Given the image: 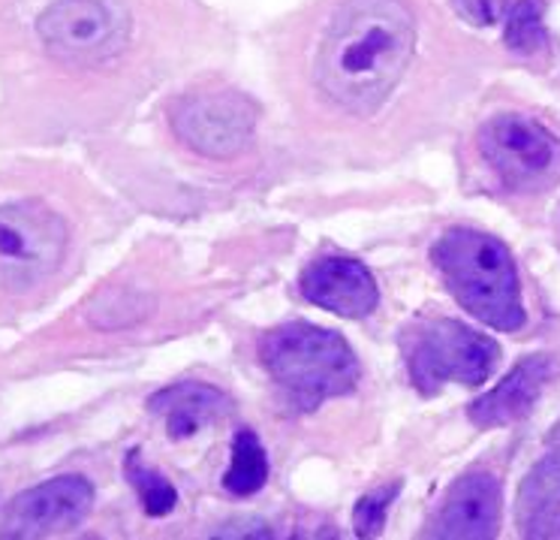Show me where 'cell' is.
Instances as JSON below:
<instances>
[{"mask_svg":"<svg viewBox=\"0 0 560 540\" xmlns=\"http://www.w3.org/2000/svg\"><path fill=\"white\" fill-rule=\"evenodd\" d=\"M515 519L522 538H560V447L542 456L522 480Z\"/></svg>","mask_w":560,"mask_h":540,"instance_id":"4fadbf2b","label":"cell"},{"mask_svg":"<svg viewBox=\"0 0 560 540\" xmlns=\"http://www.w3.org/2000/svg\"><path fill=\"white\" fill-rule=\"evenodd\" d=\"M94 504V486L79 474L51 478L34 490H25L7 504L0 538H49L79 526Z\"/></svg>","mask_w":560,"mask_h":540,"instance_id":"9c48e42d","label":"cell"},{"mask_svg":"<svg viewBox=\"0 0 560 540\" xmlns=\"http://www.w3.org/2000/svg\"><path fill=\"white\" fill-rule=\"evenodd\" d=\"M37 34L55 61L100 67L124 51L130 19L109 0H55L39 15Z\"/></svg>","mask_w":560,"mask_h":540,"instance_id":"8992f818","label":"cell"},{"mask_svg":"<svg viewBox=\"0 0 560 540\" xmlns=\"http://www.w3.org/2000/svg\"><path fill=\"white\" fill-rule=\"evenodd\" d=\"M262 366L299 411H317L326 399L353 393L359 359L343 335L305 320L283 323L259 344Z\"/></svg>","mask_w":560,"mask_h":540,"instance_id":"3957f363","label":"cell"},{"mask_svg":"<svg viewBox=\"0 0 560 540\" xmlns=\"http://www.w3.org/2000/svg\"><path fill=\"white\" fill-rule=\"evenodd\" d=\"M124 471H127V480H130V486L139 495V502H142V510L148 516H166L175 510V504H178V492L172 486L170 480L163 478L160 471H154L151 466L142 462V456L139 450H130L127 459H124Z\"/></svg>","mask_w":560,"mask_h":540,"instance_id":"2e32d148","label":"cell"},{"mask_svg":"<svg viewBox=\"0 0 560 540\" xmlns=\"http://www.w3.org/2000/svg\"><path fill=\"white\" fill-rule=\"evenodd\" d=\"M268 480V459L262 444L250 429H242L232 441V459L226 474H223V490L247 498L266 486Z\"/></svg>","mask_w":560,"mask_h":540,"instance_id":"9a60e30c","label":"cell"},{"mask_svg":"<svg viewBox=\"0 0 560 540\" xmlns=\"http://www.w3.org/2000/svg\"><path fill=\"white\" fill-rule=\"evenodd\" d=\"M431 260L443 275V282L450 284L452 296L476 320L500 332L522 330V282L510 248L500 239L458 227L440 235Z\"/></svg>","mask_w":560,"mask_h":540,"instance_id":"7a4b0ae2","label":"cell"},{"mask_svg":"<svg viewBox=\"0 0 560 540\" xmlns=\"http://www.w3.org/2000/svg\"><path fill=\"white\" fill-rule=\"evenodd\" d=\"M500 347L458 320H425L407 335V369L419 393H438L446 381L479 387L498 366Z\"/></svg>","mask_w":560,"mask_h":540,"instance_id":"5b68a950","label":"cell"},{"mask_svg":"<svg viewBox=\"0 0 560 540\" xmlns=\"http://www.w3.org/2000/svg\"><path fill=\"white\" fill-rule=\"evenodd\" d=\"M256 103L238 91H199L172 110V127L184 146L214 160L238 158L256 130Z\"/></svg>","mask_w":560,"mask_h":540,"instance_id":"52a82bcc","label":"cell"},{"mask_svg":"<svg viewBox=\"0 0 560 540\" xmlns=\"http://www.w3.org/2000/svg\"><path fill=\"white\" fill-rule=\"evenodd\" d=\"M479 151L503 185H546L560 175V142L542 124L524 115H494L479 130Z\"/></svg>","mask_w":560,"mask_h":540,"instance_id":"ba28073f","label":"cell"},{"mask_svg":"<svg viewBox=\"0 0 560 540\" xmlns=\"http://www.w3.org/2000/svg\"><path fill=\"white\" fill-rule=\"evenodd\" d=\"M555 375H558V363L551 356H530L522 366H515L491 393L476 399L467 414L482 429L515 423L536 405V399L542 395L546 383Z\"/></svg>","mask_w":560,"mask_h":540,"instance_id":"7c38bea8","label":"cell"},{"mask_svg":"<svg viewBox=\"0 0 560 540\" xmlns=\"http://www.w3.org/2000/svg\"><path fill=\"white\" fill-rule=\"evenodd\" d=\"M500 528V483L488 471H470L450 486L438 514L428 522V538L486 540Z\"/></svg>","mask_w":560,"mask_h":540,"instance_id":"30bf717a","label":"cell"},{"mask_svg":"<svg viewBox=\"0 0 560 540\" xmlns=\"http://www.w3.org/2000/svg\"><path fill=\"white\" fill-rule=\"evenodd\" d=\"M302 296L338 318H368L380 302L374 275L359 260L319 257L302 272Z\"/></svg>","mask_w":560,"mask_h":540,"instance_id":"8fae6325","label":"cell"},{"mask_svg":"<svg viewBox=\"0 0 560 540\" xmlns=\"http://www.w3.org/2000/svg\"><path fill=\"white\" fill-rule=\"evenodd\" d=\"M145 314L148 306L142 302V296L130 294V290H103L88 306V320L97 330H121V326H130L136 320H142Z\"/></svg>","mask_w":560,"mask_h":540,"instance_id":"ac0fdd59","label":"cell"},{"mask_svg":"<svg viewBox=\"0 0 560 540\" xmlns=\"http://www.w3.org/2000/svg\"><path fill=\"white\" fill-rule=\"evenodd\" d=\"M413 49L416 22L404 0H347L319 43V91L353 115H374L401 82Z\"/></svg>","mask_w":560,"mask_h":540,"instance_id":"6da1fadb","label":"cell"},{"mask_svg":"<svg viewBox=\"0 0 560 540\" xmlns=\"http://www.w3.org/2000/svg\"><path fill=\"white\" fill-rule=\"evenodd\" d=\"M452 3H455V10L467 22H474L479 27L498 25L500 19L506 15V10H510V0H452Z\"/></svg>","mask_w":560,"mask_h":540,"instance_id":"ffe728a7","label":"cell"},{"mask_svg":"<svg viewBox=\"0 0 560 540\" xmlns=\"http://www.w3.org/2000/svg\"><path fill=\"white\" fill-rule=\"evenodd\" d=\"M67 223L39 203L19 199L0 206V290L27 294L61 269Z\"/></svg>","mask_w":560,"mask_h":540,"instance_id":"277c9868","label":"cell"},{"mask_svg":"<svg viewBox=\"0 0 560 540\" xmlns=\"http://www.w3.org/2000/svg\"><path fill=\"white\" fill-rule=\"evenodd\" d=\"M401 492V483H389V486H380V490L368 492L362 502L355 504L353 522L355 531L362 538H371V535H380L383 526H386V514H389V504L395 502V495Z\"/></svg>","mask_w":560,"mask_h":540,"instance_id":"d6986e66","label":"cell"},{"mask_svg":"<svg viewBox=\"0 0 560 540\" xmlns=\"http://www.w3.org/2000/svg\"><path fill=\"white\" fill-rule=\"evenodd\" d=\"M546 7L542 0H518L506 15V46L524 55H534V51L546 49L548 34H546Z\"/></svg>","mask_w":560,"mask_h":540,"instance_id":"e0dca14e","label":"cell"},{"mask_svg":"<svg viewBox=\"0 0 560 540\" xmlns=\"http://www.w3.org/2000/svg\"><path fill=\"white\" fill-rule=\"evenodd\" d=\"M148 411L166 420L170 438L182 441V438L196 435L206 423H214V420L223 417L230 411V399L220 393L218 387L187 381L151 395Z\"/></svg>","mask_w":560,"mask_h":540,"instance_id":"5bb4252c","label":"cell"}]
</instances>
